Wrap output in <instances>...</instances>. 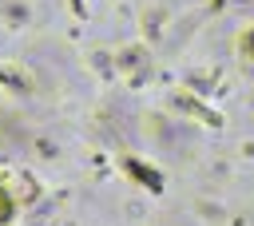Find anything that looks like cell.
Returning a JSON list of instances; mask_svg holds the SVG:
<instances>
[{
    "label": "cell",
    "mask_w": 254,
    "mask_h": 226,
    "mask_svg": "<svg viewBox=\"0 0 254 226\" xmlns=\"http://www.w3.org/2000/svg\"><path fill=\"white\" fill-rule=\"evenodd\" d=\"M12 214H16V202H12V194H8V186L0 182V226H4V222H8Z\"/></svg>",
    "instance_id": "cell-1"
}]
</instances>
